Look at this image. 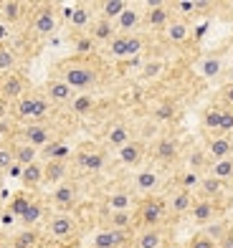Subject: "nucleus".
<instances>
[{
	"mask_svg": "<svg viewBox=\"0 0 233 248\" xmlns=\"http://www.w3.org/2000/svg\"><path fill=\"white\" fill-rule=\"evenodd\" d=\"M61 81H66L76 94H84L89 89H94L99 81V71L96 66L84 59V56H74V59H66L59 63V74H56Z\"/></svg>",
	"mask_w": 233,
	"mask_h": 248,
	"instance_id": "obj_1",
	"label": "nucleus"
},
{
	"mask_svg": "<svg viewBox=\"0 0 233 248\" xmlns=\"http://www.w3.org/2000/svg\"><path fill=\"white\" fill-rule=\"evenodd\" d=\"M13 117L20 122V124H38V122H46L51 117V101L43 96V92H28L23 99H18L13 107Z\"/></svg>",
	"mask_w": 233,
	"mask_h": 248,
	"instance_id": "obj_2",
	"label": "nucleus"
},
{
	"mask_svg": "<svg viewBox=\"0 0 233 248\" xmlns=\"http://www.w3.org/2000/svg\"><path fill=\"white\" fill-rule=\"evenodd\" d=\"M137 223L142 225V228H160V225L165 223V218L170 216L168 213V200L160 198V195H147L142 198L137 202Z\"/></svg>",
	"mask_w": 233,
	"mask_h": 248,
	"instance_id": "obj_3",
	"label": "nucleus"
},
{
	"mask_svg": "<svg viewBox=\"0 0 233 248\" xmlns=\"http://www.w3.org/2000/svg\"><path fill=\"white\" fill-rule=\"evenodd\" d=\"M145 46H147V41H145V36H140V33H129V36H119L117 33V36L107 43V53L117 61H129V59L142 56Z\"/></svg>",
	"mask_w": 233,
	"mask_h": 248,
	"instance_id": "obj_4",
	"label": "nucleus"
},
{
	"mask_svg": "<svg viewBox=\"0 0 233 248\" xmlns=\"http://www.w3.org/2000/svg\"><path fill=\"white\" fill-rule=\"evenodd\" d=\"M71 160L76 162V167H79L81 172L96 175V172H102L104 167H107V150L99 147V144L89 142V144H81L79 150H74Z\"/></svg>",
	"mask_w": 233,
	"mask_h": 248,
	"instance_id": "obj_5",
	"label": "nucleus"
},
{
	"mask_svg": "<svg viewBox=\"0 0 233 248\" xmlns=\"http://www.w3.org/2000/svg\"><path fill=\"white\" fill-rule=\"evenodd\" d=\"M46 233L51 241L69 243L79 235V223H76V218L71 213H51L46 220Z\"/></svg>",
	"mask_w": 233,
	"mask_h": 248,
	"instance_id": "obj_6",
	"label": "nucleus"
},
{
	"mask_svg": "<svg viewBox=\"0 0 233 248\" xmlns=\"http://www.w3.org/2000/svg\"><path fill=\"white\" fill-rule=\"evenodd\" d=\"M150 152H152V160L157 165L170 167V165H175L183 157V144H180L177 137H172V134H162V137H157L152 142Z\"/></svg>",
	"mask_w": 233,
	"mask_h": 248,
	"instance_id": "obj_7",
	"label": "nucleus"
},
{
	"mask_svg": "<svg viewBox=\"0 0 233 248\" xmlns=\"http://www.w3.org/2000/svg\"><path fill=\"white\" fill-rule=\"evenodd\" d=\"M18 137H20V142L31 144V147L43 150L48 142L56 140V129H53L48 122H38V124H20V127H18Z\"/></svg>",
	"mask_w": 233,
	"mask_h": 248,
	"instance_id": "obj_8",
	"label": "nucleus"
},
{
	"mask_svg": "<svg viewBox=\"0 0 233 248\" xmlns=\"http://www.w3.org/2000/svg\"><path fill=\"white\" fill-rule=\"evenodd\" d=\"M56 28H59V16H56V8L53 5L43 3V5H38L36 10H33V20H31L33 36L48 38V36L56 33Z\"/></svg>",
	"mask_w": 233,
	"mask_h": 248,
	"instance_id": "obj_9",
	"label": "nucleus"
},
{
	"mask_svg": "<svg viewBox=\"0 0 233 248\" xmlns=\"http://www.w3.org/2000/svg\"><path fill=\"white\" fill-rule=\"evenodd\" d=\"M28 92H31V84H28V78L20 74V71L0 76V99L8 101L10 107H13L18 99H23Z\"/></svg>",
	"mask_w": 233,
	"mask_h": 248,
	"instance_id": "obj_10",
	"label": "nucleus"
},
{
	"mask_svg": "<svg viewBox=\"0 0 233 248\" xmlns=\"http://www.w3.org/2000/svg\"><path fill=\"white\" fill-rule=\"evenodd\" d=\"M51 205L56 213H71L76 208V202H79V185L74 183V180H66V183H61L59 187L51 190Z\"/></svg>",
	"mask_w": 233,
	"mask_h": 248,
	"instance_id": "obj_11",
	"label": "nucleus"
},
{
	"mask_svg": "<svg viewBox=\"0 0 233 248\" xmlns=\"http://www.w3.org/2000/svg\"><path fill=\"white\" fill-rule=\"evenodd\" d=\"M175 18L170 3H147L142 10V26L150 31H165L168 23Z\"/></svg>",
	"mask_w": 233,
	"mask_h": 248,
	"instance_id": "obj_12",
	"label": "nucleus"
},
{
	"mask_svg": "<svg viewBox=\"0 0 233 248\" xmlns=\"http://www.w3.org/2000/svg\"><path fill=\"white\" fill-rule=\"evenodd\" d=\"M43 96L51 101V107H69L71 99L76 96V92L66 81H61L59 76H51L43 84Z\"/></svg>",
	"mask_w": 233,
	"mask_h": 248,
	"instance_id": "obj_13",
	"label": "nucleus"
},
{
	"mask_svg": "<svg viewBox=\"0 0 233 248\" xmlns=\"http://www.w3.org/2000/svg\"><path fill=\"white\" fill-rule=\"evenodd\" d=\"M160 185H162V175H160L157 167H142V170H137L135 177H132V190L140 193L142 198L155 195Z\"/></svg>",
	"mask_w": 233,
	"mask_h": 248,
	"instance_id": "obj_14",
	"label": "nucleus"
},
{
	"mask_svg": "<svg viewBox=\"0 0 233 248\" xmlns=\"http://www.w3.org/2000/svg\"><path fill=\"white\" fill-rule=\"evenodd\" d=\"M187 216H190V220H193L195 225L205 228V225H210L213 220H218V216H220V205H218L216 200H208V198H201V195H198Z\"/></svg>",
	"mask_w": 233,
	"mask_h": 248,
	"instance_id": "obj_15",
	"label": "nucleus"
},
{
	"mask_svg": "<svg viewBox=\"0 0 233 248\" xmlns=\"http://www.w3.org/2000/svg\"><path fill=\"white\" fill-rule=\"evenodd\" d=\"M132 140H135V129H132V124L127 122H114V124H109L107 132H104V150H119V147H124V144H129Z\"/></svg>",
	"mask_w": 233,
	"mask_h": 248,
	"instance_id": "obj_16",
	"label": "nucleus"
},
{
	"mask_svg": "<svg viewBox=\"0 0 233 248\" xmlns=\"http://www.w3.org/2000/svg\"><path fill=\"white\" fill-rule=\"evenodd\" d=\"M114 155H117V162H119L122 167H140L142 160L147 157V144H145V140H137V137H135L129 144L119 147Z\"/></svg>",
	"mask_w": 233,
	"mask_h": 248,
	"instance_id": "obj_17",
	"label": "nucleus"
},
{
	"mask_svg": "<svg viewBox=\"0 0 233 248\" xmlns=\"http://www.w3.org/2000/svg\"><path fill=\"white\" fill-rule=\"evenodd\" d=\"M195 193L193 190H185V187H175L172 193L165 198L168 200V213L170 216H175V218H180V216H187L190 213V208H193V202H195Z\"/></svg>",
	"mask_w": 233,
	"mask_h": 248,
	"instance_id": "obj_18",
	"label": "nucleus"
},
{
	"mask_svg": "<svg viewBox=\"0 0 233 248\" xmlns=\"http://www.w3.org/2000/svg\"><path fill=\"white\" fill-rule=\"evenodd\" d=\"M203 150H205L208 162L228 160V157H233V137H223V134H216V137H208Z\"/></svg>",
	"mask_w": 233,
	"mask_h": 248,
	"instance_id": "obj_19",
	"label": "nucleus"
},
{
	"mask_svg": "<svg viewBox=\"0 0 233 248\" xmlns=\"http://www.w3.org/2000/svg\"><path fill=\"white\" fill-rule=\"evenodd\" d=\"M66 18L74 31H89V26L94 23V5L89 3H76L66 8Z\"/></svg>",
	"mask_w": 233,
	"mask_h": 248,
	"instance_id": "obj_20",
	"label": "nucleus"
},
{
	"mask_svg": "<svg viewBox=\"0 0 233 248\" xmlns=\"http://www.w3.org/2000/svg\"><path fill=\"white\" fill-rule=\"evenodd\" d=\"M104 208L107 213H117V210H135V193L132 190H124V187H119V190H109L107 193V200H104Z\"/></svg>",
	"mask_w": 233,
	"mask_h": 248,
	"instance_id": "obj_21",
	"label": "nucleus"
},
{
	"mask_svg": "<svg viewBox=\"0 0 233 248\" xmlns=\"http://www.w3.org/2000/svg\"><path fill=\"white\" fill-rule=\"evenodd\" d=\"M71 157H74V150L63 140H53L41 150V162H71Z\"/></svg>",
	"mask_w": 233,
	"mask_h": 248,
	"instance_id": "obj_22",
	"label": "nucleus"
},
{
	"mask_svg": "<svg viewBox=\"0 0 233 248\" xmlns=\"http://www.w3.org/2000/svg\"><path fill=\"white\" fill-rule=\"evenodd\" d=\"M140 26H142V10H140L137 5H132V3H129V8L124 10V13H122V16L114 20V28H117L119 36H129V33H137Z\"/></svg>",
	"mask_w": 233,
	"mask_h": 248,
	"instance_id": "obj_23",
	"label": "nucleus"
},
{
	"mask_svg": "<svg viewBox=\"0 0 233 248\" xmlns=\"http://www.w3.org/2000/svg\"><path fill=\"white\" fill-rule=\"evenodd\" d=\"M195 71L201 78H205V81H216V78L223 74V59H220L218 53H205L203 59L195 63Z\"/></svg>",
	"mask_w": 233,
	"mask_h": 248,
	"instance_id": "obj_24",
	"label": "nucleus"
},
{
	"mask_svg": "<svg viewBox=\"0 0 233 248\" xmlns=\"http://www.w3.org/2000/svg\"><path fill=\"white\" fill-rule=\"evenodd\" d=\"M71 162H43V185L59 187L61 183L69 180Z\"/></svg>",
	"mask_w": 233,
	"mask_h": 248,
	"instance_id": "obj_25",
	"label": "nucleus"
},
{
	"mask_svg": "<svg viewBox=\"0 0 233 248\" xmlns=\"http://www.w3.org/2000/svg\"><path fill=\"white\" fill-rule=\"evenodd\" d=\"M124 238H127V233H122V231H114V228H99L94 233V238H92V248H122L124 246Z\"/></svg>",
	"mask_w": 233,
	"mask_h": 248,
	"instance_id": "obj_26",
	"label": "nucleus"
},
{
	"mask_svg": "<svg viewBox=\"0 0 233 248\" xmlns=\"http://www.w3.org/2000/svg\"><path fill=\"white\" fill-rule=\"evenodd\" d=\"M220 119H223V107H220V104H208L201 111V127H203V132H208L210 137H216V134L220 132Z\"/></svg>",
	"mask_w": 233,
	"mask_h": 248,
	"instance_id": "obj_27",
	"label": "nucleus"
},
{
	"mask_svg": "<svg viewBox=\"0 0 233 248\" xmlns=\"http://www.w3.org/2000/svg\"><path fill=\"white\" fill-rule=\"evenodd\" d=\"M190 33H193V28L185 18H172L168 23V28L162 31V36H165L168 43H185L187 38H190Z\"/></svg>",
	"mask_w": 233,
	"mask_h": 248,
	"instance_id": "obj_28",
	"label": "nucleus"
},
{
	"mask_svg": "<svg viewBox=\"0 0 233 248\" xmlns=\"http://www.w3.org/2000/svg\"><path fill=\"white\" fill-rule=\"evenodd\" d=\"M114 36H117V28H114L112 20H104V18L96 16L94 23L89 26V38H92L94 43H104V46H107Z\"/></svg>",
	"mask_w": 233,
	"mask_h": 248,
	"instance_id": "obj_29",
	"label": "nucleus"
},
{
	"mask_svg": "<svg viewBox=\"0 0 233 248\" xmlns=\"http://www.w3.org/2000/svg\"><path fill=\"white\" fill-rule=\"evenodd\" d=\"M137 223V213L135 210H117V213H107V228H114L122 233H129Z\"/></svg>",
	"mask_w": 233,
	"mask_h": 248,
	"instance_id": "obj_30",
	"label": "nucleus"
},
{
	"mask_svg": "<svg viewBox=\"0 0 233 248\" xmlns=\"http://www.w3.org/2000/svg\"><path fill=\"white\" fill-rule=\"evenodd\" d=\"M168 71V61L160 59V56H152V59H145L140 66V78L142 81H157V78Z\"/></svg>",
	"mask_w": 233,
	"mask_h": 248,
	"instance_id": "obj_31",
	"label": "nucleus"
},
{
	"mask_svg": "<svg viewBox=\"0 0 233 248\" xmlns=\"http://www.w3.org/2000/svg\"><path fill=\"white\" fill-rule=\"evenodd\" d=\"M165 231L162 228H142L135 238V248H162Z\"/></svg>",
	"mask_w": 233,
	"mask_h": 248,
	"instance_id": "obj_32",
	"label": "nucleus"
},
{
	"mask_svg": "<svg viewBox=\"0 0 233 248\" xmlns=\"http://www.w3.org/2000/svg\"><path fill=\"white\" fill-rule=\"evenodd\" d=\"M205 175L213 177V180H220V183H233V157L228 160H218V162H208L205 167Z\"/></svg>",
	"mask_w": 233,
	"mask_h": 248,
	"instance_id": "obj_33",
	"label": "nucleus"
},
{
	"mask_svg": "<svg viewBox=\"0 0 233 248\" xmlns=\"http://www.w3.org/2000/svg\"><path fill=\"white\" fill-rule=\"evenodd\" d=\"M94 8H96L99 18L112 20V23H114V20L129 8V3H127V0H102V3H96Z\"/></svg>",
	"mask_w": 233,
	"mask_h": 248,
	"instance_id": "obj_34",
	"label": "nucleus"
},
{
	"mask_svg": "<svg viewBox=\"0 0 233 248\" xmlns=\"http://www.w3.org/2000/svg\"><path fill=\"white\" fill-rule=\"evenodd\" d=\"M13 155H16V165H18V167H28V165H33V162L41 160V150L31 147V144L20 142V140L13 142Z\"/></svg>",
	"mask_w": 233,
	"mask_h": 248,
	"instance_id": "obj_35",
	"label": "nucleus"
},
{
	"mask_svg": "<svg viewBox=\"0 0 233 248\" xmlns=\"http://www.w3.org/2000/svg\"><path fill=\"white\" fill-rule=\"evenodd\" d=\"M198 193H201V198H208V200H220L226 195V183H220V180H213V177H208L203 175L201 180V185H198Z\"/></svg>",
	"mask_w": 233,
	"mask_h": 248,
	"instance_id": "obj_36",
	"label": "nucleus"
},
{
	"mask_svg": "<svg viewBox=\"0 0 233 248\" xmlns=\"http://www.w3.org/2000/svg\"><path fill=\"white\" fill-rule=\"evenodd\" d=\"M94 107H96V99H94L92 92L76 94V96L71 99V104H69V109H71L74 117H89V114L94 111Z\"/></svg>",
	"mask_w": 233,
	"mask_h": 248,
	"instance_id": "obj_37",
	"label": "nucleus"
},
{
	"mask_svg": "<svg viewBox=\"0 0 233 248\" xmlns=\"http://www.w3.org/2000/svg\"><path fill=\"white\" fill-rule=\"evenodd\" d=\"M20 183H23L26 190H36L43 185V162H33L28 167H23V172H20Z\"/></svg>",
	"mask_w": 233,
	"mask_h": 248,
	"instance_id": "obj_38",
	"label": "nucleus"
},
{
	"mask_svg": "<svg viewBox=\"0 0 233 248\" xmlns=\"http://www.w3.org/2000/svg\"><path fill=\"white\" fill-rule=\"evenodd\" d=\"M43 216H46V205H43V200L33 198V202L28 205V210L23 213V218H20V225H23V228H36V225L43 220Z\"/></svg>",
	"mask_w": 233,
	"mask_h": 248,
	"instance_id": "obj_39",
	"label": "nucleus"
},
{
	"mask_svg": "<svg viewBox=\"0 0 233 248\" xmlns=\"http://www.w3.org/2000/svg\"><path fill=\"white\" fill-rule=\"evenodd\" d=\"M26 3H20V0H3V23L13 26L18 23L20 18L26 16Z\"/></svg>",
	"mask_w": 233,
	"mask_h": 248,
	"instance_id": "obj_40",
	"label": "nucleus"
},
{
	"mask_svg": "<svg viewBox=\"0 0 233 248\" xmlns=\"http://www.w3.org/2000/svg\"><path fill=\"white\" fill-rule=\"evenodd\" d=\"M185 170H193V172H201L205 175V167H208V157H205V150L203 147H193L190 152L185 155Z\"/></svg>",
	"mask_w": 233,
	"mask_h": 248,
	"instance_id": "obj_41",
	"label": "nucleus"
},
{
	"mask_svg": "<svg viewBox=\"0 0 233 248\" xmlns=\"http://www.w3.org/2000/svg\"><path fill=\"white\" fill-rule=\"evenodd\" d=\"M31 202H33V195L28 193V190H26V193H16L13 198H10V202H8V213H10L13 218L20 220V218H23V213L28 210Z\"/></svg>",
	"mask_w": 233,
	"mask_h": 248,
	"instance_id": "obj_42",
	"label": "nucleus"
},
{
	"mask_svg": "<svg viewBox=\"0 0 233 248\" xmlns=\"http://www.w3.org/2000/svg\"><path fill=\"white\" fill-rule=\"evenodd\" d=\"M16 69H18V53L5 43V46H0V76L13 74Z\"/></svg>",
	"mask_w": 233,
	"mask_h": 248,
	"instance_id": "obj_43",
	"label": "nucleus"
},
{
	"mask_svg": "<svg viewBox=\"0 0 233 248\" xmlns=\"http://www.w3.org/2000/svg\"><path fill=\"white\" fill-rule=\"evenodd\" d=\"M175 117H177V107L172 104V101H160V104L152 109V119H155V124L172 122Z\"/></svg>",
	"mask_w": 233,
	"mask_h": 248,
	"instance_id": "obj_44",
	"label": "nucleus"
},
{
	"mask_svg": "<svg viewBox=\"0 0 233 248\" xmlns=\"http://www.w3.org/2000/svg\"><path fill=\"white\" fill-rule=\"evenodd\" d=\"M41 238H38V233L33 231V228H23L20 233H16V238H13V248H38Z\"/></svg>",
	"mask_w": 233,
	"mask_h": 248,
	"instance_id": "obj_45",
	"label": "nucleus"
},
{
	"mask_svg": "<svg viewBox=\"0 0 233 248\" xmlns=\"http://www.w3.org/2000/svg\"><path fill=\"white\" fill-rule=\"evenodd\" d=\"M170 5H172V13H177V18L193 16L195 10L208 8V3H198V0H177V3H170Z\"/></svg>",
	"mask_w": 233,
	"mask_h": 248,
	"instance_id": "obj_46",
	"label": "nucleus"
},
{
	"mask_svg": "<svg viewBox=\"0 0 233 248\" xmlns=\"http://www.w3.org/2000/svg\"><path fill=\"white\" fill-rule=\"evenodd\" d=\"M228 228H231V225L226 223V220H213V223H210V225H205V228H203V233L208 235V238H213L216 243H220V238H223V235L228 233Z\"/></svg>",
	"mask_w": 233,
	"mask_h": 248,
	"instance_id": "obj_47",
	"label": "nucleus"
},
{
	"mask_svg": "<svg viewBox=\"0 0 233 248\" xmlns=\"http://www.w3.org/2000/svg\"><path fill=\"white\" fill-rule=\"evenodd\" d=\"M201 180H203V175L201 172H193V170H183V175L177 177V187H185V190H198V185H201Z\"/></svg>",
	"mask_w": 233,
	"mask_h": 248,
	"instance_id": "obj_48",
	"label": "nucleus"
},
{
	"mask_svg": "<svg viewBox=\"0 0 233 248\" xmlns=\"http://www.w3.org/2000/svg\"><path fill=\"white\" fill-rule=\"evenodd\" d=\"M13 165H16L13 144H0V172H10Z\"/></svg>",
	"mask_w": 233,
	"mask_h": 248,
	"instance_id": "obj_49",
	"label": "nucleus"
},
{
	"mask_svg": "<svg viewBox=\"0 0 233 248\" xmlns=\"http://www.w3.org/2000/svg\"><path fill=\"white\" fill-rule=\"evenodd\" d=\"M218 104L223 107V109H233V81H228V84L220 86V92H218Z\"/></svg>",
	"mask_w": 233,
	"mask_h": 248,
	"instance_id": "obj_50",
	"label": "nucleus"
},
{
	"mask_svg": "<svg viewBox=\"0 0 233 248\" xmlns=\"http://www.w3.org/2000/svg\"><path fill=\"white\" fill-rule=\"evenodd\" d=\"M185 248H218V243H216L213 238H208V235L201 231V233H195V235H193L190 243H187Z\"/></svg>",
	"mask_w": 233,
	"mask_h": 248,
	"instance_id": "obj_51",
	"label": "nucleus"
},
{
	"mask_svg": "<svg viewBox=\"0 0 233 248\" xmlns=\"http://www.w3.org/2000/svg\"><path fill=\"white\" fill-rule=\"evenodd\" d=\"M223 137H231L233 134V109H223V119H220V132Z\"/></svg>",
	"mask_w": 233,
	"mask_h": 248,
	"instance_id": "obj_52",
	"label": "nucleus"
},
{
	"mask_svg": "<svg viewBox=\"0 0 233 248\" xmlns=\"http://www.w3.org/2000/svg\"><path fill=\"white\" fill-rule=\"evenodd\" d=\"M94 46H96V43L92 41V38H81V41H76V51H79V56H84V59H86V53H92L94 51Z\"/></svg>",
	"mask_w": 233,
	"mask_h": 248,
	"instance_id": "obj_53",
	"label": "nucleus"
},
{
	"mask_svg": "<svg viewBox=\"0 0 233 248\" xmlns=\"http://www.w3.org/2000/svg\"><path fill=\"white\" fill-rule=\"evenodd\" d=\"M218 248H233V225L228 228V233L220 238V243H218Z\"/></svg>",
	"mask_w": 233,
	"mask_h": 248,
	"instance_id": "obj_54",
	"label": "nucleus"
},
{
	"mask_svg": "<svg viewBox=\"0 0 233 248\" xmlns=\"http://www.w3.org/2000/svg\"><path fill=\"white\" fill-rule=\"evenodd\" d=\"M8 38H10V26L8 23H0V46H5Z\"/></svg>",
	"mask_w": 233,
	"mask_h": 248,
	"instance_id": "obj_55",
	"label": "nucleus"
},
{
	"mask_svg": "<svg viewBox=\"0 0 233 248\" xmlns=\"http://www.w3.org/2000/svg\"><path fill=\"white\" fill-rule=\"evenodd\" d=\"M8 111H10V104H8V101H3V99H0V122H3V119L8 117Z\"/></svg>",
	"mask_w": 233,
	"mask_h": 248,
	"instance_id": "obj_56",
	"label": "nucleus"
},
{
	"mask_svg": "<svg viewBox=\"0 0 233 248\" xmlns=\"http://www.w3.org/2000/svg\"><path fill=\"white\" fill-rule=\"evenodd\" d=\"M162 248H183V246H180V243H165Z\"/></svg>",
	"mask_w": 233,
	"mask_h": 248,
	"instance_id": "obj_57",
	"label": "nucleus"
},
{
	"mask_svg": "<svg viewBox=\"0 0 233 248\" xmlns=\"http://www.w3.org/2000/svg\"><path fill=\"white\" fill-rule=\"evenodd\" d=\"M0 23H3V3H0Z\"/></svg>",
	"mask_w": 233,
	"mask_h": 248,
	"instance_id": "obj_58",
	"label": "nucleus"
},
{
	"mask_svg": "<svg viewBox=\"0 0 233 248\" xmlns=\"http://www.w3.org/2000/svg\"><path fill=\"white\" fill-rule=\"evenodd\" d=\"M231 56H233V41H231Z\"/></svg>",
	"mask_w": 233,
	"mask_h": 248,
	"instance_id": "obj_59",
	"label": "nucleus"
},
{
	"mask_svg": "<svg viewBox=\"0 0 233 248\" xmlns=\"http://www.w3.org/2000/svg\"><path fill=\"white\" fill-rule=\"evenodd\" d=\"M0 248H3V243H0Z\"/></svg>",
	"mask_w": 233,
	"mask_h": 248,
	"instance_id": "obj_60",
	"label": "nucleus"
}]
</instances>
